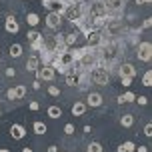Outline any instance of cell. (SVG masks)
I'll use <instances>...</instances> for the list:
<instances>
[{"label": "cell", "instance_id": "obj_40", "mask_svg": "<svg viewBox=\"0 0 152 152\" xmlns=\"http://www.w3.org/2000/svg\"><path fill=\"white\" fill-rule=\"evenodd\" d=\"M150 2H152V0H136V4H138V6H148Z\"/></svg>", "mask_w": 152, "mask_h": 152}, {"label": "cell", "instance_id": "obj_38", "mask_svg": "<svg viewBox=\"0 0 152 152\" xmlns=\"http://www.w3.org/2000/svg\"><path fill=\"white\" fill-rule=\"evenodd\" d=\"M6 76H8V78H14V76H16V70L14 68H6Z\"/></svg>", "mask_w": 152, "mask_h": 152}, {"label": "cell", "instance_id": "obj_10", "mask_svg": "<svg viewBox=\"0 0 152 152\" xmlns=\"http://www.w3.org/2000/svg\"><path fill=\"white\" fill-rule=\"evenodd\" d=\"M4 28H6L8 34H18V32H20V24H18V20H16L14 16L10 14V16H6V20H4Z\"/></svg>", "mask_w": 152, "mask_h": 152}, {"label": "cell", "instance_id": "obj_34", "mask_svg": "<svg viewBox=\"0 0 152 152\" xmlns=\"http://www.w3.org/2000/svg\"><path fill=\"white\" fill-rule=\"evenodd\" d=\"M64 134H74V124H66V126H64Z\"/></svg>", "mask_w": 152, "mask_h": 152}, {"label": "cell", "instance_id": "obj_33", "mask_svg": "<svg viewBox=\"0 0 152 152\" xmlns=\"http://www.w3.org/2000/svg\"><path fill=\"white\" fill-rule=\"evenodd\" d=\"M134 100L138 102V106H146V104H148V98H146V96H136Z\"/></svg>", "mask_w": 152, "mask_h": 152}, {"label": "cell", "instance_id": "obj_26", "mask_svg": "<svg viewBox=\"0 0 152 152\" xmlns=\"http://www.w3.org/2000/svg\"><path fill=\"white\" fill-rule=\"evenodd\" d=\"M10 56H12V58H20V56H22V46L20 44H10Z\"/></svg>", "mask_w": 152, "mask_h": 152}, {"label": "cell", "instance_id": "obj_43", "mask_svg": "<svg viewBox=\"0 0 152 152\" xmlns=\"http://www.w3.org/2000/svg\"><path fill=\"white\" fill-rule=\"evenodd\" d=\"M32 88L38 90V88H40V80H34V82H32Z\"/></svg>", "mask_w": 152, "mask_h": 152}, {"label": "cell", "instance_id": "obj_7", "mask_svg": "<svg viewBox=\"0 0 152 152\" xmlns=\"http://www.w3.org/2000/svg\"><path fill=\"white\" fill-rule=\"evenodd\" d=\"M44 24L50 28V30H58V28L62 26V14H60V12L50 10V12L46 14V18H44Z\"/></svg>", "mask_w": 152, "mask_h": 152}, {"label": "cell", "instance_id": "obj_36", "mask_svg": "<svg viewBox=\"0 0 152 152\" xmlns=\"http://www.w3.org/2000/svg\"><path fill=\"white\" fill-rule=\"evenodd\" d=\"M144 136H152V124H150V122L144 126Z\"/></svg>", "mask_w": 152, "mask_h": 152}, {"label": "cell", "instance_id": "obj_22", "mask_svg": "<svg viewBox=\"0 0 152 152\" xmlns=\"http://www.w3.org/2000/svg\"><path fill=\"white\" fill-rule=\"evenodd\" d=\"M120 126L122 128H132V126H134V116H132V114L120 116Z\"/></svg>", "mask_w": 152, "mask_h": 152}, {"label": "cell", "instance_id": "obj_32", "mask_svg": "<svg viewBox=\"0 0 152 152\" xmlns=\"http://www.w3.org/2000/svg\"><path fill=\"white\" fill-rule=\"evenodd\" d=\"M66 84L68 86H76V74H66Z\"/></svg>", "mask_w": 152, "mask_h": 152}, {"label": "cell", "instance_id": "obj_5", "mask_svg": "<svg viewBox=\"0 0 152 152\" xmlns=\"http://www.w3.org/2000/svg\"><path fill=\"white\" fill-rule=\"evenodd\" d=\"M104 30H106V34L110 38H118L122 34V30H124V26H122L120 20H114V18H108L106 24H104Z\"/></svg>", "mask_w": 152, "mask_h": 152}, {"label": "cell", "instance_id": "obj_44", "mask_svg": "<svg viewBox=\"0 0 152 152\" xmlns=\"http://www.w3.org/2000/svg\"><path fill=\"white\" fill-rule=\"evenodd\" d=\"M22 152H32V148H22Z\"/></svg>", "mask_w": 152, "mask_h": 152}, {"label": "cell", "instance_id": "obj_15", "mask_svg": "<svg viewBox=\"0 0 152 152\" xmlns=\"http://www.w3.org/2000/svg\"><path fill=\"white\" fill-rule=\"evenodd\" d=\"M38 64H40L38 54H30V56H28V60H26V70H28V72H36Z\"/></svg>", "mask_w": 152, "mask_h": 152}, {"label": "cell", "instance_id": "obj_13", "mask_svg": "<svg viewBox=\"0 0 152 152\" xmlns=\"http://www.w3.org/2000/svg\"><path fill=\"white\" fill-rule=\"evenodd\" d=\"M10 136L14 138V140H22L26 136V130H24L22 124H12L10 126Z\"/></svg>", "mask_w": 152, "mask_h": 152}, {"label": "cell", "instance_id": "obj_16", "mask_svg": "<svg viewBox=\"0 0 152 152\" xmlns=\"http://www.w3.org/2000/svg\"><path fill=\"white\" fill-rule=\"evenodd\" d=\"M90 12H92V16H108V10H106V6H104L102 2H96V4H92Z\"/></svg>", "mask_w": 152, "mask_h": 152}, {"label": "cell", "instance_id": "obj_42", "mask_svg": "<svg viewBox=\"0 0 152 152\" xmlns=\"http://www.w3.org/2000/svg\"><path fill=\"white\" fill-rule=\"evenodd\" d=\"M134 150H136V152H148V146H136Z\"/></svg>", "mask_w": 152, "mask_h": 152}, {"label": "cell", "instance_id": "obj_27", "mask_svg": "<svg viewBox=\"0 0 152 152\" xmlns=\"http://www.w3.org/2000/svg\"><path fill=\"white\" fill-rule=\"evenodd\" d=\"M136 98V94H134V92H124V94H122L120 98H118V102H120V104H126V102H132V100Z\"/></svg>", "mask_w": 152, "mask_h": 152}, {"label": "cell", "instance_id": "obj_3", "mask_svg": "<svg viewBox=\"0 0 152 152\" xmlns=\"http://www.w3.org/2000/svg\"><path fill=\"white\" fill-rule=\"evenodd\" d=\"M90 80L92 84H98V86H108V82H110V72H108V68H102V66H92L90 70Z\"/></svg>", "mask_w": 152, "mask_h": 152}, {"label": "cell", "instance_id": "obj_41", "mask_svg": "<svg viewBox=\"0 0 152 152\" xmlns=\"http://www.w3.org/2000/svg\"><path fill=\"white\" fill-rule=\"evenodd\" d=\"M46 152H58V146L50 144V146H48V148H46Z\"/></svg>", "mask_w": 152, "mask_h": 152}, {"label": "cell", "instance_id": "obj_2", "mask_svg": "<svg viewBox=\"0 0 152 152\" xmlns=\"http://www.w3.org/2000/svg\"><path fill=\"white\" fill-rule=\"evenodd\" d=\"M102 48H104V52H102V60H108V64H110V62H114L116 58H118V54H120V50H122V44L116 40V38H110L108 44L102 42Z\"/></svg>", "mask_w": 152, "mask_h": 152}, {"label": "cell", "instance_id": "obj_8", "mask_svg": "<svg viewBox=\"0 0 152 152\" xmlns=\"http://www.w3.org/2000/svg\"><path fill=\"white\" fill-rule=\"evenodd\" d=\"M86 36H88V46H90V48H98V46H102V42H104V40H102V32H100L98 28L90 30Z\"/></svg>", "mask_w": 152, "mask_h": 152}, {"label": "cell", "instance_id": "obj_4", "mask_svg": "<svg viewBox=\"0 0 152 152\" xmlns=\"http://www.w3.org/2000/svg\"><path fill=\"white\" fill-rule=\"evenodd\" d=\"M76 62H78V66L82 70H90L94 64H96V54H94V50H90V48H82V54L76 58Z\"/></svg>", "mask_w": 152, "mask_h": 152}, {"label": "cell", "instance_id": "obj_45", "mask_svg": "<svg viewBox=\"0 0 152 152\" xmlns=\"http://www.w3.org/2000/svg\"><path fill=\"white\" fill-rule=\"evenodd\" d=\"M0 152H10V150H8V148H0Z\"/></svg>", "mask_w": 152, "mask_h": 152}, {"label": "cell", "instance_id": "obj_29", "mask_svg": "<svg viewBox=\"0 0 152 152\" xmlns=\"http://www.w3.org/2000/svg\"><path fill=\"white\" fill-rule=\"evenodd\" d=\"M142 84H144L146 88L152 86V72H150V70H146V72H144V76H142Z\"/></svg>", "mask_w": 152, "mask_h": 152}, {"label": "cell", "instance_id": "obj_28", "mask_svg": "<svg viewBox=\"0 0 152 152\" xmlns=\"http://www.w3.org/2000/svg\"><path fill=\"white\" fill-rule=\"evenodd\" d=\"M86 152H104V150H102V144L100 142H90L88 148H86Z\"/></svg>", "mask_w": 152, "mask_h": 152}, {"label": "cell", "instance_id": "obj_14", "mask_svg": "<svg viewBox=\"0 0 152 152\" xmlns=\"http://www.w3.org/2000/svg\"><path fill=\"white\" fill-rule=\"evenodd\" d=\"M118 74H120V76H128V78H134V76H136V68H134L130 62H124V64H120Z\"/></svg>", "mask_w": 152, "mask_h": 152}, {"label": "cell", "instance_id": "obj_18", "mask_svg": "<svg viewBox=\"0 0 152 152\" xmlns=\"http://www.w3.org/2000/svg\"><path fill=\"white\" fill-rule=\"evenodd\" d=\"M70 112H72V116H82L86 112V104L80 102V100H76L74 104H72V108H70Z\"/></svg>", "mask_w": 152, "mask_h": 152}, {"label": "cell", "instance_id": "obj_37", "mask_svg": "<svg viewBox=\"0 0 152 152\" xmlns=\"http://www.w3.org/2000/svg\"><path fill=\"white\" fill-rule=\"evenodd\" d=\"M150 24H152V18L148 16V18H144V24H142V28H146V30H148V28H150Z\"/></svg>", "mask_w": 152, "mask_h": 152}, {"label": "cell", "instance_id": "obj_19", "mask_svg": "<svg viewBox=\"0 0 152 152\" xmlns=\"http://www.w3.org/2000/svg\"><path fill=\"white\" fill-rule=\"evenodd\" d=\"M46 114H48V118H52V120H58V118L62 116V108H60V106H56V104H52V106H48Z\"/></svg>", "mask_w": 152, "mask_h": 152}, {"label": "cell", "instance_id": "obj_24", "mask_svg": "<svg viewBox=\"0 0 152 152\" xmlns=\"http://www.w3.org/2000/svg\"><path fill=\"white\" fill-rule=\"evenodd\" d=\"M134 148H136V144H134L132 140H126V142H122V144L116 148V152H134Z\"/></svg>", "mask_w": 152, "mask_h": 152}, {"label": "cell", "instance_id": "obj_12", "mask_svg": "<svg viewBox=\"0 0 152 152\" xmlns=\"http://www.w3.org/2000/svg\"><path fill=\"white\" fill-rule=\"evenodd\" d=\"M86 106L100 108L102 106V94H98V92H90V94L86 96Z\"/></svg>", "mask_w": 152, "mask_h": 152}, {"label": "cell", "instance_id": "obj_21", "mask_svg": "<svg viewBox=\"0 0 152 152\" xmlns=\"http://www.w3.org/2000/svg\"><path fill=\"white\" fill-rule=\"evenodd\" d=\"M12 94H14V100H22L24 96H26V86H24V84L14 86V88H12Z\"/></svg>", "mask_w": 152, "mask_h": 152}, {"label": "cell", "instance_id": "obj_23", "mask_svg": "<svg viewBox=\"0 0 152 152\" xmlns=\"http://www.w3.org/2000/svg\"><path fill=\"white\" fill-rule=\"evenodd\" d=\"M26 24L32 26V28L38 26V24H40V16H38L36 12H28V14H26Z\"/></svg>", "mask_w": 152, "mask_h": 152}, {"label": "cell", "instance_id": "obj_6", "mask_svg": "<svg viewBox=\"0 0 152 152\" xmlns=\"http://www.w3.org/2000/svg\"><path fill=\"white\" fill-rule=\"evenodd\" d=\"M136 58L140 62H150L152 60V44L150 42H140V44H138Z\"/></svg>", "mask_w": 152, "mask_h": 152}, {"label": "cell", "instance_id": "obj_20", "mask_svg": "<svg viewBox=\"0 0 152 152\" xmlns=\"http://www.w3.org/2000/svg\"><path fill=\"white\" fill-rule=\"evenodd\" d=\"M32 130H34V134H38V136H42V134H46V132H48V126H46L44 122L36 120L34 124H32Z\"/></svg>", "mask_w": 152, "mask_h": 152}, {"label": "cell", "instance_id": "obj_35", "mask_svg": "<svg viewBox=\"0 0 152 152\" xmlns=\"http://www.w3.org/2000/svg\"><path fill=\"white\" fill-rule=\"evenodd\" d=\"M120 80H122V84H124L126 88H128L130 84H132V78H128V76H120Z\"/></svg>", "mask_w": 152, "mask_h": 152}, {"label": "cell", "instance_id": "obj_17", "mask_svg": "<svg viewBox=\"0 0 152 152\" xmlns=\"http://www.w3.org/2000/svg\"><path fill=\"white\" fill-rule=\"evenodd\" d=\"M126 0H102V4L106 6V10H120L124 6Z\"/></svg>", "mask_w": 152, "mask_h": 152}, {"label": "cell", "instance_id": "obj_1", "mask_svg": "<svg viewBox=\"0 0 152 152\" xmlns=\"http://www.w3.org/2000/svg\"><path fill=\"white\" fill-rule=\"evenodd\" d=\"M62 16H66L70 22H80L84 16V10H82V4L80 2H66L62 6Z\"/></svg>", "mask_w": 152, "mask_h": 152}, {"label": "cell", "instance_id": "obj_30", "mask_svg": "<svg viewBox=\"0 0 152 152\" xmlns=\"http://www.w3.org/2000/svg\"><path fill=\"white\" fill-rule=\"evenodd\" d=\"M42 34L40 32H36V30H28V34H26V38H28V42H34L36 38H40Z\"/></svg>", "mask_w": 152, "mask_h": 152}, {"label": "cell", "instance_id": "obj_31", "mask_svg": "<svg viewBox=\"0 0 152 152\" xmlns=\"http://www.w3.org/2000/svg\"><path fill=\"white\" fill-rule=\"evenodd\" d=\"M48 94H50V96H58V94H60V88L54 86V84H50V86H48Z\"/></svg>", "mask_w": 152, "mask_h": 152}, {"label": "cell", "instance_id": "obj_9", "mask_svg": "<svg viewBox=\"0 0 152 152\" xmlns=\"http://www.w3.org/2000/svg\"><path fill=\"white\" fill-rule=\"evenodd\" d=\"M36 76H38V80L50 82V80H54V68L50 66V64H46V66H42V68L36 70Z\"/></svg>", "mask_w": 152, "mask_h": 152}, {"label": "cell", "instance_id": "obj_39", "mask_svg": "<svg viewBox=\"0 0 152 152\" xmlns=\"http://www.w3.org/2000/svg\"><path fill=\"white\" fill-rule=\"evenodd\" d=\"M28 106H30V110H38V108H40V104H38L36 100H32V102L28 104Z\"/></svg>", "mask_w": 152, "mask_h": 152}, {"label": "cell", "instance_id": "obj_46", "mask_svg": "<svg viewBox=\"0 0 152 152\" xmlns=\"http://www.w3.org/2000/svg\"><path fill=\"white\" fill-rule=\"evenodd\" d=\"M64 2H80V0H64Z\"/></svg>", "mask_w": 152, "mask_h": 152}, {"label": "cell", "instance_id": "obj_25", "mask_svg": "<svg viewBox=\"0 0 152 152\" xmlns=\"http://www.w3.org/2000/svg\"><path fill=\"white\" fill-rule=\"evenodd\" d=\"M76 40H78V34H76V32H70V34H66V38H64V44H66V48L74 46Z\"/></svg>", "mask_w": 152, "mask_h": 152}, {"label": "cell", "instance_id": "obj_11", "mask_svg": "<svg viewBox=\"0 0 152 152\" xmlns=\"http://www.w3.org/2000/svg\"><path fill=\"white\" fill-rule=\"evenodd\" d=\"M76 84H78V88H80V90L88 88V84H92V80H90V72H88V70H82L80 74L76 76Z\"/></svg>", "mask_w": 152, "mask_h": 152}]
</instances>
